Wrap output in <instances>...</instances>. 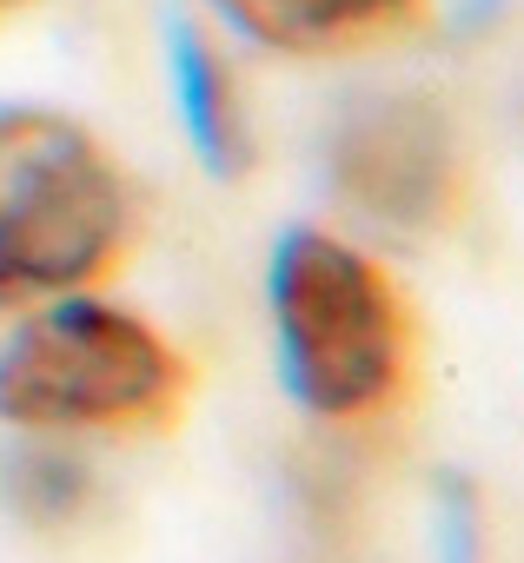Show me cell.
<instances>
[{
  "mask_svg": "<svg viewBox=\"0 0 524 563\" xmlns=\"http://www.w3.org/2000/svg\"><path fill=\"white\" fill-rule=\"evenodd\" d=\"M186 398V352L100 292L28 306L0 345V424L28 438H153L179 424Z\"/></svg>",
  "mask_w": 524,
  "mask_h": 563,
  "instance_id": "1",
  "label": "cell"
},
{
  "mask_svg": "<svg viewBox=\"0 0 524 563\" xmlns=\"http://www.w3.org/2000/svg\"><path fill=\"white\" fill-rule=\"evenodd\" d=\"M273 339L286 391L326 424H365L412 385L418 325L399 278L352 239L293 225L273 252Z\"/></svg>",
  "mask_w": 524,
  "mask_h": 563,
  "instance_id": "2",
  "label": "cell"
},
{
  "mask_svg": "<svg viewBox=\"0 0 524 563\" xmlns=\"http://www.w3.org/2000/svg\"><path fill=\"white\" fill-rule=\"evenodd\" d=\"M133 245V186L80 120L0 107V306L94 292Z\"/></svg>",
  "mask_w": 524,
  "mask_h": 563,
  "instance_id": "3",
  "label": "cell"
},
{
  "mask_svg": "<svg viewBox=\"0 0 524 563\" xmlns=\"http://www.w3.org/2000/svg\"><path fill=\"white\" fill-rule=\"evenodd\" d=\"M332 186L352 212L392 225V232H438L465 206V153L458 126L438 100L385 87L359 93L326 140Z\"/></svg>",
  "mask_w": 524,
  "mask_h": 563,
  "instance_id": "4",
  "label": "cell"
},
{
  "mask_svg": "<svg viewBox=\"0 0 524 563\" xmlns=\"http://www.w3.org/2000/svg\"><path fill=\"white\" fill-rule=\"evenodd\" d=\"M432 0H212V14L252 47L286 60H346L405 41Z\"/></svg>",
  "mask_w": 524,
  "mask_h": 563,
  "instance_id": "5",
  "label": "cell"
},
{
  "mask_svg": "<svg viewBox=\"0 0 524 563\" xmlns=\"http://www.w3.org/2000/svg\"><path fill=\"white\" fill-rule=\"evenodd\" d=\"M173 87H179L186 140L206 159V173L239 179L252 166V113H245V87H239L226 47L199 27H179L173 34Z\"/></svg>",
  "mask_w": 524,
  "mask_h": 563,
  "instance_id": "6",
  "label": "cell"
},
{
  "mask_svg": "<svg viewBox=\"0 0 524 563\" xmlns=\"http://www.w3.org/2000/svg\"><path fill=\"white\" fill-rule=\"evenodd\" d=\"M14 504H21L28 523L67 530V523L94 504V471H87L74 451H54V444L21 451V464H14Z\"/></svg>",
  "mask_w": 524,
  "mask_h": 563,
  "instance_id": "7",
  "label": "cell"
},
{
  "mask_svg": "<svg viewBox=\"0 0 524 563\" xmlns=\"http://www.w3.org/2000/svg\"><path fill=\"white\" fill-rule=\"evenodd\" d=\"M28 8H34V0H0V27H8L14 14H28Z\"/></svg>",
  "mask_w": 524,
  "mask_h": 563,
  "instance_id": "8",
  "label": "cell"
}]
</instances>
